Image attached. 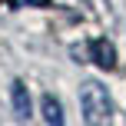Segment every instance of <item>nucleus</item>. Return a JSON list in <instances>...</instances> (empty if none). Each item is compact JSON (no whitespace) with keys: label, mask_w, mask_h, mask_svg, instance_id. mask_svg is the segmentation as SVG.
Returning <instances> with one entry per match:
<instances>
[{"label":"nucleus","mask_w":126,"mask_h":126,"mask_svg":"<svg viewBox=\"0 0 126 126\" xmlns=\"http://www.w3.org/2000/svg\"><path fill=\"white\" fill-rule=\"evenodd\" d=\"M80 106H83V120H86V123H106V120H110L106 86H100L96 80L83 83V90H80Z\"/></svg>","instance_id":"nucleus-1"},{"label":"nucleus","mask_w":126,"mask_h":126,"mask_svg":"<svg viewBox=\"0 0 126 126\" xmlns=\"http://www.w3.org/2000/svg\"><path fill=\"white\" fill-rule=\"evenodd\" d=\"M90 57H93V63L100 70H113L116 66V47L110 43V40L96 37V40H90Z\"/></svg>","instance_id":"nucleus-2"},{"label":"nucleus","mask_w":126,"mask_h":126,"mask_svg":"<svg viewBox=\"0 0 126 126\" xmlns=\"http://www.w3.org/2000/svg\"><path fill=\"white\" fill-rule=\"evenodd\" d=\"M10 100H13V113H17L20 120H27V116H30V93H27V86H23L20 80H13Z\"/></svg>","instance_id":"nucleus-3"},{"label":"nucleus","mask_w":126,"mask_h":126,"mask_svg":"<svg viewBox=\"0 0 126 126\" xmlns=\"http://www.w3.org/2000/svg\"><path fill=\"white\" fill-rule=\"evenodd\" d=\"M40 110H43V120H47V123H57V126L63 123V110H60V103L53 100L50 93H47L43 100H40Z\"/></svg>","instance_id":"nucleus-4"}]
</instances>
